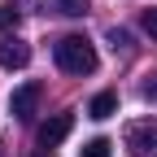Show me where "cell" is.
Segmentation results:
<instances>
[{"mask_svg": "<svg viewBox=\"0 0 157 157\" xmlns=\"http://www.w3.org/2000/svg\"><path fill=\"white\" fill-rule=\"evenodd\" d=\"M52 57H57V70L61 74H92L96 70V48L83 35H61L57 48H52Z\"/></svg>", "mask_w": 157, "mask_h": 157, "instance_id": "obj_1", "label": "cell"}, {"mask_svg": "<svg viewBox=\"0 0 157 157\" xmlns=\"http://www.w3.org/2000/svg\"><path fill=\"white\" fill-rule=\"evenodd\" d=\"M122 144L131 157H157V118H135L122 131Z\"/></svg>", "mask_w": 157, "mask_h": 157, "instance_id": "obj_2", "label": "cell"}, {"mask_svg": "<svg viewBox=\"0 0 157 157\" xmlns=\"http://www.w3.org/2000/svg\"><path fill=\"white\" fill-rule=\"evenodd\" d=\"M39 96H44V87H39V83H22V87L9 96V113L22 118V122H31L35 109H39Z\"/></svg>", "mask_w": 157, "mask_h": 157, "instance_id": "obj_3", "label": "cell"}, {"mask_svg": "<svg viewBox=\"0 0 157 157\" xmlns=\"http://www.w3.org/2000/svg\"><path fill=\"white\" fill-rule=\"evenodd\" d=\"M70 127H74V113H57V118H48V122L39 127V135H35L39 148H48V153H52V148L70 135Z\"/></svg>", "mask_w": 157, "mask_h": 157, "instance_id": "obj_4", "label": "cell"}, {"mask_svg": "<svg viewBox=\"0 0 157 157\" xmlns=\"http://www.w3.org/2000/svg\"><path fill=\"white\" fill-rule=\"evenodd\" d=\"M26 61H31V44H22L17 35L0 39V66H5V70H22Z\"/></svg>", "mask_w": 157, "mask_h": 157, "instance_id": "obj_5", "label": "cell"}, {"mask_svg": "<svg viewBox=\"0 0 157 157\" xmlns=\"http://www.w3.org/2000/svg\"><path fill=\"white\" fill-rule=\"evenodd\" d=\"M118 113V92H101V96H92V105H87V118H96V122H105V118Z\"/></svg>", "mask_w": 157, "mask_h": 157, "instance_id": "obj_6", "label": "cell"}, {"mask_svg": "<svg viewBox=\"0 0 157 157\" xmlns=\"http://www.w3.org/2000/svg\"><path fill=\"white\" fill-rule=\"evenodd\" d=\"M78 157H113V144L109 140H87L83 148H78Z\"/></svg>", "mask_w": 157, "mask_h": 157, "instance_id": "obj_7", "label": "cell"}, {"mask_svg": "<svg viewBox=\"0 0 157 157\" xmlns=\"http://www.w3.org/2000/svg\"><path fill=\"white\" fill-rule=\"evenodd\" d=\"M57 9H61L66 17H83L87 13V0H57Z\"/></svg>", "mask_w": 157, "mask_h": 157, "instance_id": "obj_8", "label": "cell"}, {"mask_svg": "<svg viewBox=\"0 0 157 157\" xmlns=\"http://www.w3.org/2000/svg\"><path fill=\"white\" fill-rule=\"evenodd\" d=\"M140 26H144V35L157 44V9H144V17H140Z\"/></svg>", "mask_w": 157, "mask_h": 157, "instance_id": "obj_9", "label": "cell"}, {"mask_svg": "<svg viewBox=\"0 0 157 157\" xmlns=\"http://www.w3.org/2000/svg\"><path fill=\"white\" fill-rule=\"evenodd\" d=\"M17 26V5H0V31Z\"/></svg>", "mask_w": 157, "mask_h": 157, "instance_id": "obj_10", "label": "cell"}, {"mask_svg": "<svg viewBox=\"0 0 157 157\" xmlns=\"http://www.w3.org/2000/svg\"><path fill=\"white\" fill-rule=\"evenodd\" d=\"M109 44H113V52H127V44H131V39H127V31H109Z\"/></svg>", "mask_w": 157, "mask_h": 157, "instance_id": "obj_11", "label": "cell"}, {"mask_svg": "<svg viewBox=\"0 0 157 157\" xmlns=\"http://www.w3.org/2000/svg\"><path fill=\"white\" fill-rule=\"evenodd\" d=\"M144 96H148V101H157V74H153V83H144Z\"/></svg>", "mask_w": 157, "mask_h": 157, "instance_id": "obj_12", "label": "cell"}, {"mask_svg": "<svg viewBox=\"0 0 157 157\" xmlns=\"http://www.w3.org/2000/svg\"><path fill=\"white\" fill-rule=\"evenodd\" d=\"M35 157H48V148H39V153H35Z\"/></svg>", "mask_w": 157, "mask_h": 157, "instance_id": "obj_13", "label": "cell"}, {"mask_svg": "<svg viewBox=\"0 0 157 157\" xmlns=\"http://www.w3.org/2000/svg\"><path fill=\"white\" fill-rule=\"evenodd\" d=\"M0 157H5V144H0Z\"/></svg>", "mask_w": 157, "mask_h": 157, "instance_id": "obj_14", "label": "cell"}]
</instances>
